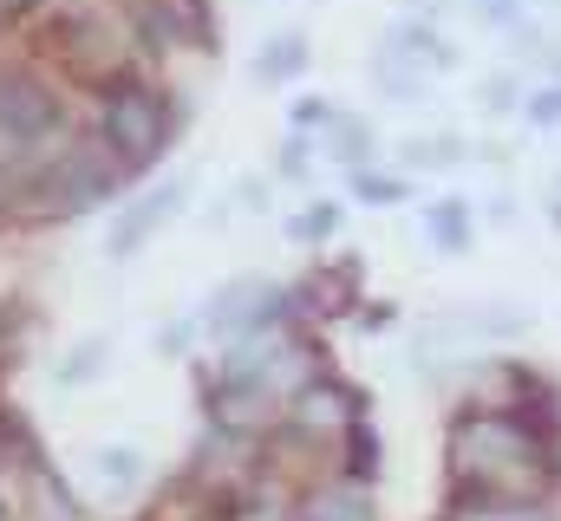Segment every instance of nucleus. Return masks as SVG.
<instances>
[{"label":"nucleus","instance_id":"1","mask_svg":"<svg viewBox=\"0 0 561 521\" xmlns=\"http://www.w3.org/2000/svg\"><path fill=\"white\" fill-rule=\"evenodd\" d=\"M444 463L457 502H549L561 483V410L470 404L450 417Z\"/></svg>","mask_w":561,"mask_h":521},{"label":"nucleus","instance_id":"2","mask_svg":"<svg viewBox=\"0 0 561 521\" xmlns=\"http://www.w3.org/2000/svg\"><path fill=\"white\" fill-rule=\"evenodd\" d=\"M118 170H125V163H118L112 150H53V157L33 170L26 202H33L39 216H79V209H92L99 196H112Z\"/></svg>","mask_w":561,"mask_h":521},{"label":"nucleus","instance_id":"3","mask_svg":"<svg viewBox=\"0 0 561 521\" xmlns=\"http://www.w3.org/2000/svg\"><path fill=\"white\" fill-rule=\"evenodd\" d=\"M170 105H163V92H150V85H118L112 99H105V112H99V137H105V150L131 170V163H150L163 143H170Z\"/></svg>","mask_w":561,"mask_h":521},{"label":"nucleus","instance_id":"4","mask_svg":"<svg viewBox=\"0 0 561 521\" xmlns=\"http://www.w3.org/2000/svg\"><path fill=\"white\" fill-rule=\"evenodd\" d=\"M280 313H287V293H280L275 280L242 274V280H229V287L203 306V326H209V333H275Z\"/></svg>","mask_w":561,"mask_h":521},{"label":"nucleus","instance_id":"5","mask_svg":"<svg viewBox=\"0 0 561 521\" xmlns=\"http://www.w3.org/2000/svg\"><path fill=\"white\" fill-rule=\"evenodd\" d=\"M183 196H190V183H183V176H163V183H157L150 196H138V202H131V209H125V216L112 222V235H105L112 260L138 255L144 242H150V235H157V229H163V222H170V216L183 209Z\"/></svg>","mask_w":561,"mask_h":521},{"label":"nucleus","instance_id":"6","mask_svg":"<svg viewBox=\"0 0 561 521\" xmlns=\"http://www.w3.org/2000/svg\"><path fill=\"white\" fill-rule=\"evenodd\" d=\"M386 53H399V59L419 66V72H450V66H457V46H450L431 20H399V26L386 33Z\"/></svg>","mask_w":561,"mask_h":521},{"label":"nucleus","instance_id":"7","mask_svg":"<svg viewBox=\"0 0 561 521\" xmlns=\"http://www.w3.org/2000/svg\"><path fill=\"white\" fill-rule=\"evenodd\" d=\"M424 235H431V248H444V255H463V248H470V235H477V216H470V202H463V196H437V202L424 209Z\"/></svg>","mask_w":561,"mask_h":521},{"label":"nucleus","instance_id":"8","mask_svg":"<svg viewBox=\"0 0 561 521\" xmlns=\"http://www.w3.org/2000/svg\"><path fill=\"white\" fill-rule=\"evenodd\" d=\"M300 521H373V496L353 483H327L300 502Z\"/></svg>","mask_w":561,"mask_h":521},{"label":"nucleus","instance_id":"9","mask_svg":"<svg viewBox=\"0 0 561 521\" xmlns=\"http://www.w3.org/2000/svg\"><path fill=\"white\" fill-rule=\"evenodd\" d=\"M307 59H313V53H307V33H275L268 53L255 59V79H262V85H287V79L307 72Z\"/></svg>","mask_w":561,"mask_h":521},{"label":"nucleus","instance_id":"10","mask_svg":"<svg viewBox=\"0 0 561 521\" xmlns=\"http://www.w3.org/2000/svg\"><path fill=\"white\" fill-rule=\"evenodd\" d=\"M327 150H333V163H346V170H373V125L340 112V118L327 125Z\"/></svg>","mask_w":561,"mask_h":521},{"label":"nucleus","instance_id":"11","mask_svg":"<svg viewBox=\"0 0 561 521\" xmlns=\"http://www.w3.org/2000/svg\"><path fill=\"white\" fill-rule=\"evenodd\" d=\"M399 157H405V170H450V163H463V137H457V130L405 137V143H399Z\"/></svg>","mask_w":561,"mask_h":521},{"label":"nucleus","instance_id":"12","mask_svg":"<svg viewBox=\"0 0 561 521\" xmlns=\"http://www.w3.org/2000/svg\"><path fill=\"white\" fill-rule=\"evenodd\" d=\"M92 470L105 476V489H112V496H131V489L144 483V456H138V450H125V443H105V450L92 456Z\"/></svg>","mask_w":561,"mask_h":521},{"label":"nucleus","instance_id":"13","mask_svg":"<svg viewBox=\"0 0 561 521\" xmlns=\"http://www.w3.org/2000/svg\"><path fill=\"white\" fill-rule=\"evenodd\" d=\"M450 521H556L549 502H457Z\"/></svg>","mask_w":561,"mask_h":521},{"label":"nucleus","instance_id":"14","mask_svg":"<svg viewBox=\"0 0 561 521\" xmlns=\"http://www.w3.org/2000/svg\"><path fill=\"white\" fill-rule=\"evenodd\" d=\"M340 222H346V209H340V202H307V216H294V222H287V235H294V242H327Z\"/></svg>","mask_w":561,"mask_h":521},{"label":"nucleus","instance_id":"15","mask_svg":"<svg viewBox=\"0 0 561 521\" xmlns=\"http://www.w3.org/2000/svg\"><path fill=\"white\" fill-rule=\"evenodd\" d=\"M483 26H503V33H523L529 26V0H463Z\"/></svg>","mask_w":561,"mask_h":521},{"label":"nucleus","instance_id":"16","mask_svg":"<svg viewBox=\"0 0 561 521\" xmlns=\"http://www.w3.org/2000/svg\"><path fill=\"white\" fill-rule=\"evenodd\" d=\"M105 352H112L105 339H85V346H72V352H66V366H59V385H85V379L105 366Z\"/></svg>","mask_w":561,"mask_h":521},{"label":"nucleus","instance_id":"17","mask_svg":"<svg viewBox=\"0 0 561 521\" xmlns=\"http://www.w3.org/2000/svg\"><path fill=\"white\" fill-rule=\"evenodd\" d=\"M523 118L536 130H556L561 125V79H549V85H536L529 99H523Z\"/></svg>","mask_w":561,"mask_h":521},{"label":"nucleus","instance_id":"18","mask_svg":"<svg viewBox=\"0 0 561 521\" xmlns=\"http://www.w3.org/2000/svg\"><path fill=\"white\" fill-rule=\"evenodd\" d=\"M353 189H359L366 202H399V196H405V183H399V176H379V170H353Z\"/></svg>","mask_w":561,"mask_h":521},{"label":"nucleus","instance_id":"19","mask_svg":"<svg viewBox=\"0 0 561 521\" xmlns=\"http://www.w3.org/2000/svg\"><path fill=\"white\" fill-rule=\"evenodd\" d=\"M523 99H529V92H523V85H516L510 72H496V79H483V105H490V112H516Z\"/></svg>","mask_w":561,"mask_h":521},{"label":"nucleus","instance_id":"20","mask_svg":"<svg viewBox=\"0 0 561 521\" xmlns=\"http://www.w3.org/2000/svg\"><path fill=\"white\" fill-rule=\"evenodd\" d=\"M333 118H340L333 99H300V105H294V130H327Z\"/></svg>","mask_w":561,"mask_h":521},{"label":"nucleus","instance_id":"21","mask_svg":"<svg viewBox=\"0 0 561 521\" xmlns=\"http://www.w3.org/2000/svg\"><path fill=\"white\" fill-rule=\"evenodd\" d=\"M307 150H313V143H307ZM307 150H300V137H294V143H287V150H280V157H287V163H280V170H287V176H300V170H307Z\"/></svg>","mask_w":561,"mask_h":521},{"label":"nucleus","instance_id":"22","mask_svg":"<svg viewBox=\"0 0 561 521\" xmlns=\"http://www.w3.org/2000/svg\"><path fill=\"white\" fill-rule=\"evenodd\" d=\"M549 222H556V229H561V176H556V183H549Z\"/></svg>","mask_w":561,"mask_h":521},{"label":"nucleus","instance_id":"23","mask_svg":"<svg viewBox=\"0 0 561 521\" xmlns=\"http://www.w3.org/2000/svg\"><path fill=\"white\" fill-rule=\"evenodd\" d=\"M542 7H561V0H542Z\"/></svg>","mask_w":561,"mask_h":521},{"label":"nucleus","instance_id":"24","mask_svg":"<svg viewBox=\"0 0 561 521\" xmlns=\"http://www.w3.org/2000/svg\"><path fill=\"white\" fill-rule=\"evenodd\" d=\"M0 521H7V509H0Z\"/></svg>","mask_w":561,"mask_h":521}]
</instances>
